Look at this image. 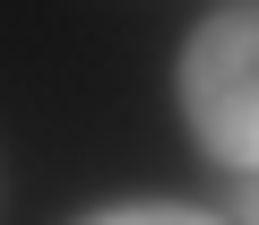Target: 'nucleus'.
Here are the masks:
<instances>
[{"mask_svg": "<svg viewBox=\"0 0 259 225\" xmlns=\"http://www.w3.org/2000/svg\"><path fill=\"white\" fill-rule=\"evenodd\" d=\"M78 225H233L225 208H190V199H104Z\"/></svg>", "mask_w": 259, "mask_h": 225, "instance_id": "nucleus-2", "label": "nucleus"}, {"mask_svg": "<svg viewBox=\"0 0 259 225\" xmlns=\"http://www.w3.org/2000/svg\"><path fill=\"white\" fill-rule=\"evenodd\" d=\"M173 95H182L199 156H216L225 173H259V0L207 9L182 35Z\"/></svg>", "mask_w": 259, "mask_h": 225, "instance_id": "nucleus-1", "label": "nucleus"}, {"mask_svg": "<svg viewBox=\"0 0 259 225\" xmlns=\"http://www.w3.org/2000/svg\"><path fill=\"white\" fill-rule=\"evenodd\" d=\"M225 216H233V225H259V173H242V199H233Z\"/></svg>", "mask_w": 259, "mask_h": 225, "instance_id": "nucleus-3", "label": "nucleus"}]
</instances>
